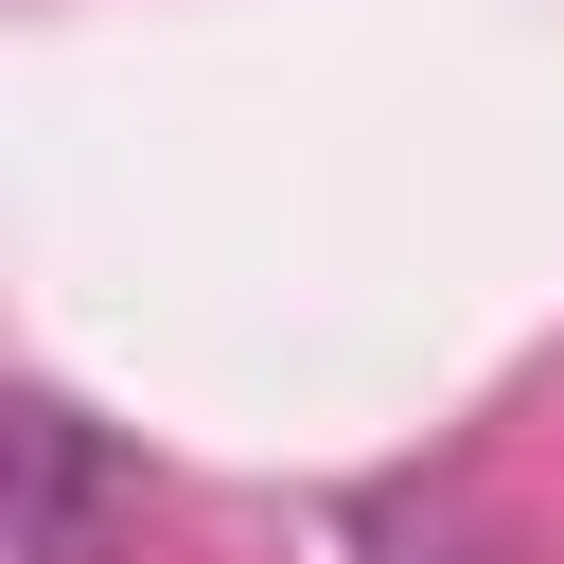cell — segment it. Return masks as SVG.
Here are the masks:
<instances>
[{
  "instance_id": "6da1fadb",
  "label": "cell",
  "mask_w": 564,
  "mask_h": 564,
  "mask_svg": "<svg viewBox=\"0 0 564 564\" xmlns=\"http://www.w3.org/2000/svg\"><path fill=\"white\" fill-rule=\"evenodd\" d=\"M88 511H106V458L70 405H18V564H88Z\"/></svg>"
}]
</instances>
